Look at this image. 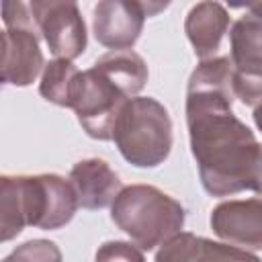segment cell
I'll use <instances>...</instances> for the list:
<instances>
[{
	"mask_svg": "<svg viewBox=\"0 0 262 262\" xmlns=\"http://www.w3.org/2000/svg\"><path fill=\"white\" fill-rule=\"evenodd\" d=\"M231 102L215 92H186V127L201 184L213 196L262 194V141L233 115Z\"/></svg>",
	"mask_w": 262,
	"mask_h": 262,
	"instance_id": "1",
	"label": "cell"
},
{
	"mask_svg": "<svg viewBox=\"0 0 262 262\" xmlns=\"http://www.w3.org/2000/svg\"><path fill=\"white\" fill-rule=\"evenodd\" d=\"M127 100L129 98L119 92L102 74L90 68L80 76L72 108L78 117V123L92 139L108 141L113 139L115 123Z\"/></svg>",
	"mask_w": 262,
	"mask_h": 262,
	"instance_id": "5",
	"label": "cell"
},
{
	"mask_svg": "<svg viewBox=\"0 0 262 262\" xmlns=\"http://www.w3.org/2000/svg\"><path fill=\"white\" fill-rule=\"evenodd\" d=\"M113 141L135 168H156L172 151V119L166 106L151 96L125 102L115 123Z\"/></svg>",
	"mask_w": 262,
	"mask_h": 262,
	"instance_id": "3",
	"label": "cell"
},
{
	"mask_svg": "<svg viewBox=\"0 0 262 262\" xmlns=\"http://www.w3.org/2000/svg\"><path fill=\"white\" fill-rule=\"evenodd\" d=\"M31 12L45 39L49 51L59 59L74 61L88 43L86 23L76 2L63 0H33Z\"/></svg>",
	"mask_w": 262,
	"mask_h": 262,
	"instance_id": "6",
	"label": "cell"
},
{
	"mask_svg": "<svg viewBox=\"0 0 262 262\" xmlns=\"http://www.w3.org/2000/svg\"><path fill=\"white\" fill-rule=\"evenodd\" d=\"M94 262H145L143 250L133 242L111 239L98 246L94 254Z\"/></svg>",
	"mask_w": 262,
	"mask_h": 262,
	"instance_id": "18",
	"label": "cell"
},
{
	"mask_svg": "<svg viewBox=\"0 0 262 262\" xmlns=\"http://www.w3.org/2000/svg\"><path fill=\"white\" fill-rule=\"evenodd\" d=\"M154 262H262L250 250L180 231L156 252Z\"/></svg>",
	"mask_w": 262,
	"mask_h": 262,
	"instance_id": "10",
	"label": "cell"
},
{
	"mask_svg": "<svg viewBox=\"0 0 262 262\" xmlns=\"http://www.w3.org/2000/svg\"><path fill=\"white\" fill-rule=\"evenodd\" d=\"M45 70L39 47V31L4 29L2 31V82L10 86H31Z\"/></svg>",
	"mask_w": 262,
	"mask_h": 262,
	"instance_id": "9",
	"label": "cell"
},
{
	"mask_svg": "<svg viewBox=\"0 0 262 262\" xmlns=\"http://www.w3.org/2000/svg\"><path fill=\"white\" fill-rule=\"evenodd\" d=\"M168 2H135V0H102L92 10V31L100 45L111 51L131 49L147 16L164 10Z\"/></svg>",
	"mask_w": 262,
	"mask_h": 262,
	"instance_id": "7",
	"label": "cell"
},
{
	"mask_svg": "<svg viewBox=\"0 0 262 262\" xmlns=\"http://www.w3.org/2000/svg\"><path fill=\"white\" fill-rule=\"evenodd\" d=\"M80 76L82 72L74 66V61L53 57L51 61L45 63V70L41 74L39 94L55 106L72 108Z\"/></svg>",
	"mask_w": 262,
	"mask_h": 262,
	"instance_id": "15",
	"label": "cell"
},
{
	"mask_svg": "<svg viewBox=\"0 0 262 262\" xmlns=\"http://www.w3.org/2000/svg\"><path fill=\"white\" fill-rule=\"evenodd\" d=\"M92 68L98 74H102L127 98H135L143 90V86L149 78L145 59L139 53H135L133 49L108 51V53L100 55Z\"/></svg>",
	"mask_w": 262,
	"mask_h": 262,
	"instance_id": "14",
	"label": "cell"
},
{
	"mask_svg": "<svg viewBox=\"0 0 262 262\" xmlns=\"http://www.w3.org/2000/svg\"><path fill=\"white\" fill-rule=\"evenodd\" d=\"M229 12L219 2H199L188 10L184 33L201 59L213 57L229 29Z\"/></svg>",
	"mask_w": 262,
	"mask_h": 262,
	"instance_id": "12",
	"label": "cell"
},
{
	"mask_svg": "<svg viewBox=\"0 0 262 262\" xmlns=\"http://www.w3.org/2000/svg\"><path fill=\"white\" fill-rule=\"evenodd\" d=\"M229 45L235 74L262 78V18L250 10L239 16L229 29Z\"/></svg>",
	"mask_w": 262,
	"mask_h": 262,
	"instance_id": "13",
	"label": "cell"
},
{
	"mask_svg": "<svg viewBox=\"0 0 262 262\" xmlns=\"http://www.w3.org/2000/svg\"><path fill=\"white\" fill-rule=\"evenodd\" d=\"M209 223L223 242L244 250H262V196L223 201L211 211Z\"/></svg>",
	"mask_w": 262,
	"mask_h": 262,
	"instance_id": "8",
	"label": "cell"
},
{
	"mask_svg": "<svg viewBox=\"0 0 262 262\" xmlns=\"http://www.w3.org/2000/svg\"><path fill=\"white\" fill-rule=\"evenodd\" d=\"M2 23L4 29H31L39 31L35 16L31 12V4L25 2H4L2 4Z\"/></svg>",
	"mask_w": 262,
	"mask_h": 262,
	"instance_id": "19",
	"label": "cell"
},
{
	"mask_svg": "<svg viewBox=\"0 0 262 262\" xmlns=\"http://www.w3.org/2000/svg\"><path fill=\"white\" fill-rule=\"evenodd\" d=\"M70 182L76 190L78 205L88 211L111 207L123 190L119 174L100 158L76 162L70 170Z\"/></svg>",
	"mask_w": 262,
	"mask_h": 262,
	"instance_id": "11",
	"label": "cell"
},
{
	"mask_svg": "<svg viewBox=\"0 0 262 262\" xmlns=\"http://www.w3.org/2000/svg\"><path fill=\"white\" fill-rule=\"evenodd\" d=\"M16 186L25 221L31 227L59 229L74 219L80 207L70 178L59 174H18Z\"/></svg>",
	"mask_w": 262,
	"mask_h": 262,
	"instance_id": "4",
	"label": "cell"
},
{
	"mask_svg": "<svg viewBox=\"0 0 262 262\" xmlns=\"http://www.w3.org/2000/svg\"><path fill=\"white\" fill-rule=\"evenodd\" d=\"M111 219L141 250H156L184 227V207L151 184L123 186L111 205Z\"/></svg>",
	"mask_w": 262,
	"mask_h": 262,
	"instance_id": "2",
	"label": "cell"
},
{
	"mask_svg": "<svg viewBox=\"0 0 262 262\" xmlns=\"http://www.w3.org/2000/svg\"><path fill=\"white\" fill-rule=\"evenodd\" d=\"M2 262H61V250L51 239H29L16 246Z\"/></svg>",
	"mask_w": 262,
	"mask_h": 262,
	"instance_id": "17",
	"label": "cell"
},
{
	"mask_svg": "<svg viewBox=\"0 0 262 262\" xmlns=\"http://www.w3.org/2000/svg\"><path fill=\"white\" fill-rule=\"evenodd\" d=\"M254 123H256V127L262 131V102H260L258 106H254Z\"/></svg>",
	"mask_w": 262,
	"mask_h": 262,
	"instance_id": "20",
	"label": "cell"
},
{
	"mask_svg": "<svg viewBox=\"0 0 262 262\" xmlns=\"http://www.w3.org/2000/svg\"><path fill=\"white\" fill-rule=\"evenodd\" d=\"M248 10H250L252 14H256V16L262 18V2H258V4H248Z\"/></svg>",
	"mask_w": 262,
	"mask_h": 262,
	"instance_id": "21",
	"label": "cell"
},
{
	"mask_svg": "<svg viewBox=\"0 0 262 262\" xmlns=\"http://www.w3.org/2000/svg\"><path fill=\"white\" fill-rule=\"evenodd\" d=\"M27 227L23 203L16 186V176L4 174L0 178V239L10 242Z\"/></svg>",
	"mask_w": 262,
	"mask_h": 262,
	"instance_id": "16",
	"label": "cell"
}]
</instances>
